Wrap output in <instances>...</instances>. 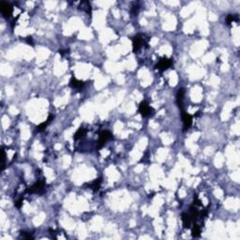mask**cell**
Listing matches in <instances>:
<instances>
[{"instance_id":"obj_5","label":"cell","mask_w":240,"mask_h":240,"mask_svg":"<svg viewBox=\"0 0 240 240\" xmlns=\"http://www.w3.org/2000/svg\"><path fill=\"white\" fill-rule=\"evenodd\" d=\"M112 138H113V134H112L111 131H101L100 134H99L98 142V148H101L108 140H111Z\"/></svg>"},{"instance_id":"obj_8","label":"cell","mask_w":240,"mask_h":240,"mask_svg":"<svg viewBox=\"0 0 240 240\" xmlns=\"http://www.w3.org/2000/svg\"><path fill=\"white\" fill-rule=\"evenodd\" d=\"M184 95H185V89L184 88H180L178 89L177 95H176V100H177V104L179 106V108L184 111L183 109V99H184Z\"/></svg>"},{"instance_id":"obj_12","label":"cell","mask_w":240,"mask_h":240,"mask_svg":"<svg viewBox=\"0 0 240 240\" xmlns=\"http://www.w3.org/2000/svg\"><path fill=\"white\" fill-rule=\"evenodd\" d=\"M87 130L85 129V128H80L74 134V139L75 140H79L83 137H85L87 135Z\"/></svg>"},{"instance_id":"obj_13","label":"cell","mask_w":240,"mask_h":240,"mask_svg":"<svg viewBox=\"0 0 240 240\" xmlns=\"http://www.w3.org/2000/svg\"><path fill=\"white\" fill-rule=\"evenodd\" d=\"M192 237H198L201 236V228L197 223H194V225L192 227Z\"/></svg>"},{"instance_id":"obj_4","label":"cell","mask_w":240,"mask_h":240,"mask_svg":"<svg viewBox=\"0 0 240 240\" xmlns=\"http://www.w3.org/2000/svg\"><path fill=\"white\" fill-rule=\"evenodd\" d=\"M173 64H174L173 59L164 57V58H161V59L159 61V63L155 66V68L158 69V70H160V71H164V70H168L169 68H171V67L173 66Z\"/></svg>"},{"instance_id":"obj_17","label":"cell","mask_w":240,"mask_h":240,"mask_svg":"<svg viewBox=\"0 0 240 240\" xmlns=\"http://www.w3.org/2000/svg\"><path fill=\"white\" fill-rule=\"evenodd\" d=\"M23 201H24V198H20L18 201L15 202V206H16L17 208H21V206H22V204H23Z\"/></svg>"},{"instance_id":"obj_3","label":"cell","mask_w":240,"mask_h":240,"mask_svg":"<svg viewBox=\"0 0 240 240\" xmlns=\"http://www.w3.org/2000/svg\"><path fill=\"white\" fill-rule=\"evenodd\" d=\"M139 112L140 114L144 116V117H147L150 116L154 114V109L145 101H142L139 105Z\"/></svg>"},{"instance_id":"obj_10","label":"cell","mask_w":240,"mask_h":240,"mask_svg":"<svg viewBox=\"0 0 240 240\" xmlns=\"http://www.w3.org/2000/svg\"><path fill=\"white\" fill-rule=\"evenodd\" d=\"M181 219H182V222H183V226L184 228H190L191 227V224H192V218L190 216V214H187V213H183L182 216H181Z\"/></svg>"},{"instance_id":"obj_6","label":"cell","mask_w":240,"mask_h":240,"mask_svg":"<svg viewBox=\"0 0 240 240\" xmlns=\"http://www.w3.org/2000/svg\"><path fill=\"white\" fill-rule=\"evenodd\" d=\"M0 9H1V12H2V14L5 18H8L12 14V11H13L12 6L9 3H7V2H1L0 3Z\"/></svg>"},{"instance_id":"obj_11","label":"cell","mask_w":240,"mask_h":240,"mask_svg":"<svg viewBox=\"0 0 240 240\" xmlns=\"http://www.w3.org/2000/svg\"><path fill=\"white\" fill-rule=\"evenodd\" d=\"M53 119V115H52V114L49 115V117L47 118V120H46L45 122L42 123L41 125H39V126L37 127V131H44V130L46 129V127L51 123V121H52Z\"/></svg>"},{"instance_id":"obj_2","label":"cell","mask_w":240,"mask_h":240,"mask_svg":"<svg viewBox=\"0 0 240 240\" xmlns=\"http://www.w3.org/2000/svg\"><path fill=\"white\" fill-rule=\"evenodd\" d=\"M44 189H45V181L44 180H39L34 185L29 187L26 190V192L31 193V194H33V193H42V192H43Z\"/></svg>"},{"instance_id":"obj_9","label":"cell","mask_w":240,"mask_h":240,"mask_svg":"<svg viewBox=\"0 0 240 240\" xmlns=\"http://www.w3.org/2000/svg\"><path fill=\"white\" fill-rule=\"evenodd\" d=\"M70 86L74 88V89H82L85 86V83L82 82V81H79L77 79H75L74 77H72L70 79Z\"/></svg>"},{"instance_id":"obj_1","label":"cell","mask_w":240,"mask_h":240,"mask_svg":"<svg viewBox=\"0 0 240 240\" xmlns=\"http://www.w3.org/2000/svg\"><path fill=\"white\" fill-rule=\"evenodd\" d=\"M147 41L145 40L144 34H138L136 35L133 40H132V47H133V52L136 53L137 51H139L144 45L147 44Z\"/></svg>"},{"instance_id":"obj_18","label":"cell","mask_w":240,"mask_h":240,"mask_svg":"<svg viewBox=\"0 0 240 240\" xmlns=\"http://www.w3.org/2000/svg\"><path fill=\"white\" fill-rule=\"evenodd\" d=\"M26 42H27V43H28V44H30V45H32V46H33V44H34V43H33V39H32L31 37H27V38H26Z\"/></svg>"},{"instance_id":"obj_14","label":"cell","mask_w":240,"mask_h":240,"mask_svg":"<svg viewBox=\"0 0 240 240\" xmlns=\"http://www.w3.org/2000/svg\"><path fill=\"white\" fill-rule=\"evenodd\" d=\"M234 21H236V22H238V15L237 14H229L228 16H227V18H226V23L228 24V25H230L231 23H233Z\"/></svg>"},{"instance_id":"obj_7","label":"cell","mask_w":240,"mask_h":240,"mask_svg":"<svg viewBox=\"0 0 240 240\" xmlns=\"http://www.w3.org/2000/svg\"><path fill=\"white\" fill-rule=\"evenodd\" d=\"M181 116H182V121L184 123V131L189 130L192 125V116L188 113H186L185 111H182Z\"/></svg>"},{"instance_id":"obj_16","label":"cell","mask_w":240,"mask_h":240,"mask_svg":"<svg viewBox=\"0 0 240 240\" xmlns=\"http://www.w3.org/2000/svg\"><path fill=\"white\" fill-rule=\"evenodd\" d=\"M21 237L25 238V239H33L34 237L31 236L30 233H27V232H21Z\"/></svg>"},{"instance_id":"obj_15","label":"cell","mask_w":240,"mask_h":240,"mask_svg":"<svg viewBox=\"0 0 240 240\" xmlns=\"http://www.w3.org/2000/svg\"><path fill=\"white\" fill-rule=\"evenodd\" d=\"M100 183H101V178L96 179V180L91 184V189H92L94 192L98 191V189H99V187H100Z\"/></svg>"}]
</instances>
